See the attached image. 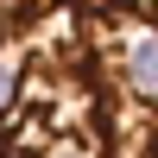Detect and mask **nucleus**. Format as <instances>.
I'll list each match as a JSON object with an SVG mask.
<instances>
[{"instance_id":"1","label":"nucleus","mask_w":158,"mask_h":158,"mask_svg":"<svg viewBox=\"0 0 158 158\" xmlns=\"http://www.w3.org/2000/svg\"><path fill=\"white\" fill-rule=\"evenodd\" d=\"M0 158H158V0H0Z\"/></svg>"}]
</instances>
